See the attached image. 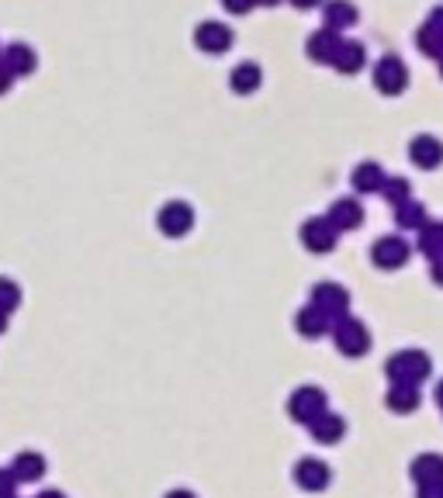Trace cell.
I'll return each mask as SVG.
<instances>
[{"label": "cell", "mask_w": 443, "mask_h": 498, "mask_svg": "<svg viewBox=\"0 0 443 498\" xmlns=\"http://www.w3.org/2000/svg\"><path fill=\"white\" fill-rule=\"evenodd\" d=\"M430 371H433V360L422 350H398L384 363V374L398 384H422L430 378Z\"/></svg>", "instance_id": "obj_1"}, {"label": "cell", "mask_w": 443, "mask_h": 498, "mask_svg": "<svg viewBox=\"0 0 443 498\" xmlns=\"http://www.w3.org/2000/svg\"><path fill=\"white\" fill-rule=\"evenodd\" d=\"M319 315H323L325 322H340L343 315H350V291L343 288V284H336V281H323V284H316L312 288V301H308Z\"/></svg>", "instance_id": "obj_2"}, {"label": "cell", "mask_w": 443, "mask_h": 498, "mask_svg": "<svg viewBox=\"0 0 443 498\" xmlns=\"http://www.w3.org/2000/svg\"><path fill=\"white\" fill-rule=\"evenodd\" d=\"M329 329H332V339H336L340 353H347V356H364V353L371 350V332H367V325L360 322V319L343 315L340 322H332Z\"/></svg>", "instance_id": "obj_3"}, {"label": "cell", "mask_w": 443, "mask_h": 498, "mask_svg": "<svg viewBox=\"0 0 443 498\" xmlns=\"http://www.w3.org/2000/svg\"><path fill=\"white\" fill-rule=\"evenodd\" d=\"M325 409H329V405H325L323 388H316V384H301L295 395L288 398V415H291L295 422H301V426H308L312 419H319Z\"/></svg>", "instance_id": "obj_4"}, {"label": "cell", "mask_w": 443, "mask_h": 498, "mask_svg": "<svg viewBox=\"0 0 443 498\" xmlns=\"http://www.w3.org/2000/svg\"><path fill=\"white\" fill-rule=\"evenodd\" d=\"M409 257H413V249H409V242L398 239V235H381V239L371 246V264L378 266V270H398V266L409 264Z\"/></svg>", "instance_id": "obj_5"}, {"label": "cell", "mask_w": 443, "mask_h": 498, "mask_svg": "<svg viewBox=\"0 0 443 498\" xmlns=\"http://www.w3.org/2000/svg\"><path fill=\"white\" fill-rule=\"evenodd\" d=\"M291 478H295V485L301 492H325L329 481H332V470H329V464L319 461V457H305V461H298L295 464Z\"/></svg>", "instance_id": "obj_6"}, {"label": "cell", "mask_w": 443, "mask_h": 498, "mask_svg": "<svg viewBox=\"0 0 443 498\" xmlns=\"http://www.w3.org/2000/svg\"><path fill=\"white\" fill-rule=\"evenodd\" d=\"M156 225H160V233L163 235L180 239V235L191 233L194 211H191V205H184V201H167V205L160 208V215H156Z\"/></svg>", "instance_id": "obj_7"}, {"label": "cell", "mask_w": 443, "mask_h": 498, "mask_svg": "<svg viewBox=\"0 0 443 498\" xmlns=\"http://www.w3.org/2000/svg\"><path fill=\"white\" fill-rule=\"evenodd\" d=\"M409 84V69H406V62L398 56H384L378 66H374V87L388 94V97H395V94H402Z\"/></svg>", "instance_id": "obj_8"}, {"label": "cell", "mask_w": 443, "mask_h": 498, "mask_svg": "<svg viewBox=\"0 0 443 498\" xmlns=\"http://www.w3.org/2000/svg\"><path fill=\"white\" fill-rule=\"evenodd\" d=\"M336 239H340V233L332 229L329 218H308V222L301 225V242H305V249H312V253H329V249H336Z\"/></svg>", "instance_id": "obj_9"}, {"label": "cell", "mask_w": 443, "mask_h": 498, "mask_svg": "<svg viewBox=\"0 0 443 498\" xmlns=\"http://www.w3.org/2000/svg\"><path fill=\"white\" fill-rule=\"evenodd\" d=\"M194 45H198L201 53L218 56V53L233 49V31L226 29L222 21H201V25L194 29Z\"/></svg>", "instance_id": "obj_10"}, {"label": "cell", "mask_w": 443, "mask_h": 498, "mask_svg": "<svg viewBox=\"0 0 443 498\" xmlns=\"http://www.w3.org/2000/svg\"><path fill=\"white\" fill-rule=\"evenodd\" d=\"M325 218L332 222L336 233H350V229H360V225H364V208H360V201H354V198H340V201L329 205Z\"/></svg>", "instance_id": "obj_11"}, {"label": "cell", "mask_w": 443, "mask_h": 498, "mask_svg": "<svg viewBox=\"0 0 443 498\" xmlns=\"http://www.w3.org/2000/svg\"><path fill=\"white\" fill-rule=\"evenodd\" d=\"M308 429H312V440L316 443L332 446V443H340L343 437H347V419H343L340 412L325 409L319 419H312V422H308Z\"/></svg>", "instance_id": "obj_12"}, {"label": "cell", "mask_w": 443, "mask_h": 498, "mask_svg": "<svg viewBox=\"0 0 443 498\" xmlns=\"http://www.w3.org/2000/svg\"><path fill=\"white\" fill-rule=\"evenodd\" d=\"M0 62H4V66H7V73L18 80V77H29V73H35L38 56H35V49L25 45V42H11V45L0 53Z\"/></svg>", "instance_id": "obj_13"}, {"label": "cell", "mask_w": 443, "mask_h": 498, "mask_svg": "<svg viewBox=\"0 0 443 498\" xmlns=\"http://www.w3.org/2000/svg\"><path fill=\"white\" fill-rule=\"evenodd\" d=\"M409 159L419 170H437L443 163V143L433 139V135H415L409 143Z\"/></svg>", "instance_id": "obj_14"}, {"label": "cell", "mask_w": 443, "mask_h": 498, "mask_svg": "<svg viewBox=\"0 0 443 498\" xmlns=\"http://www.w3.org/2000/svg\"><path fill=\"white\" fill-rule=\"evenodd\" d=\"M340 42H343V35H340V31H332V29L316 31V35L308 38V59H312V62H319V66H332V56H336Z\"/></svg>", "instance_id": "obj_15"}, {"label": "cell", "mask_w": 443, "mask_h": 498, "mask_svg": "<svg viewBox=\"0 0 443 498\" xmlns=\"http://www.w3.org/2000/svg\"><path fill=\"white\" fill-rule=\"evenodd\" d=\"M11 474L18 478V485H29V481H38L45 474V457L35 453V450H25L11 461Z\"/></svg>", "instance_id": "obj_16"}, {"label": "cell", "mask_w": 443, "mask_h": 498, "mask_svg": "<svg viewBox=\"0 0 443 498\" xmlns=\"http://www.w3.org/2000/svg\"><path fill=\"white\" fill-rule=\"evenodd\" d=\"M364 62H367V53H364V45L360 42H340V49H336V56H332V66L340 69V73H360L364 69Z\"/></svg>", "instance_id": "obj_17"}, {"label": "cell", "mask_w": 443, "mask_h": 498, "mask_svg": "<svg viewBox=\"0 0 443 498\" xmlns=\"http://www.w3.org/2000/svg\"><path fill=\"white\" fill-rule=\"evenodd\" d=\"M388 409L391 412H415L419 409V384H398L391 381L388 395H384Z\"/></svg>", "instance_id": "obj_18"}, {"label": "cell", "mask_w": 443, "mask_h": 498, "mask_svg": "<svg viewBox=\"0 0 443 498\" xmlns=\"http://www.w3.org/2000/svg\"><path fill=\"white\" fill-rule=\"evenodd\" d=\"M419 253H422L430 264L443 260V222H426V225L419 229Z\"/></svg>", "instance_id": "obj_19"}, {"label": "cell", "mask_w": 443, "mask_h": 498, "mask_svg": "<svg viewBox=\"0 0 443 498\" xmlns=\"http://www.w3.org/2000/svg\"><path fill=\"white\" fill-rule=\"evenodd\" d=\"M409 470H413L415 485H433V481H443V457L440 453H419Z\"/></svg>", "instance_id": "obj_20"}, {"label": "cell", "mask_w": 443, "mask_h": 498, "mask_svg": "<svg viewBox=\"0 0 443 498\" xmlns=\"http://www.w3.org/2000/svg\"><path fill=\"white\" fill-rule=\"evenodd\" d=\"M323 14H325V29H332V31L350 29V25L357 21V7L350 4V0H329Z\"/></svg>", "instance_id": "obj_21"}, {"label": "cell", "mask_w": 443, "mask_h": 498, "mask_svg": "<svg viewBox=\"0 0 443 498\" xmlns=\"http://www.w3.org/2000/svg\"><path fill=\"white\" fill-rule=\"evenodd\" d=\"M350 184H354L357 194H374V191H381L384 170L378 163H360L354 170V176H350Z\"/></svg>", "instance_id": "obj_22"}, {"label": "cell", "mask_w": 443, "mask_h": 498, "mask_svg": "<svg viewBox=\"0 0 443 498\" xmlns=\"http://www.w3.org/2000/svg\"><path fill=\"white\" fill-rule=\"evenodd\" d=\"M295 329H298V336H305V339H319V336L329 332V322H325L312 305H305V308L295 315Z\"/></svg>", "instance_id": "obj_23"}, {"label": "cell", "mask_w": 443, "mask_h": 498, "mask_svg": "<svg viewBox=\"0 0 443 498\" xmlns=\"http://www.w3.org/2000/svg\"><path fill=\"white\" fill-rule=\"evenodd\" d=\"M260 80H264V73H260L257 62H239L236 69H233V77H229V87L236 90V94H253V90L260 87Z\"/></svg>", "instance_id": "obj_24"}, {"label": "cell", "mask_w": 443, "mask_h": 498, "mask_svg": "<svg viewBox=\"0 0 443 498\" xmlns=\"http://www.w3.org/2000/svg\"><path fill=\"white\" fill-rule=\"evenodd\" d=\"M395 222H398V229H406V233H419L430 218H426V208L419 205V201H406V205L395 208Z\"/></svg>", "instance_id": "obj_25"}, {"label": "cell", "mask_w": 443, "mask_h": 498, "mask_svg": "<svg viewBox=\"0 0 443 498\" xmlns=\"http://www.w3.org/2000/svg\"><path fill=\"white\" fill-rule=\"evenodd\" d=\"M409 180L406 176H384V184H381V198L388 201V205H406L409 201Z\"/></svg>", "instance_id": "obj_26"}, {"label": "cell", "mask_w": 443, "mask_h": 498, "mask_svg": "<svg viewBox=\"0 0 443 498\" xmlns=\"http://www.w3.org/2000/svg\"><path fill=\"white\" fill-rule=\"evenodd\" d=\"M415 45L426 53V56H440L443 53V31H437L433 25H422L415 31Z\"/></svg>", "instance_id": "obj_27"}, {"label": "cell", "mask_w": 443, "mask_h": 498, "mask_svg": "<svg viewBox=\"0 0 443 498\" xmlns=\"http://www.w3.org/2000/svg\"><path fill=\"white\" fill-rule=\"evenodd\" d=\"M18 305H21V291H18V284H14V281H7V277H0V312H4V315H11Z\"/></svg>", "instance_id": "obj_28"}, {"label": "cell", "mask_w": 443, "mask_h": 498, "mask_svg": "<svg viewBox=\"0 0 443 498\" xmlns=\"http://www.w3.org/2000/svg\"><path fill=\"white\" fill-rule=\"evenodd\" d=\"M18 495V478L11 474V468H0V498Z\"/></svg>", "instance_id": "obj_29"}, {"label": "cell", "mask_w": 443, "mask_h": 498, "mask_svg": "<svg viewBox=\"0 0 443 498\" xmlns=\"http://www.w3.org/2000/svg\"><path fill=\"white\" fill-rule=\"evenodd\" d=\"M415 498H443V481H433V485H419V495Z\"/></svg>", "instance_id": "obj_30"}, {"label": "cell", "mask_w": 443, "mask_h": 498, "mask_svg": "<svg viewBox=\"0 0 443 498\" xmlns=\"http://www.w3.org/2000/svg\"><path fill=\"white\" fill-rule=\"evenodd\" d=\"M222 4H226V11H233V14H246L257 0H222Z\"/></svg>", "instance_id": "obj_31"}, {"label": "cell", "mask_w": 443, "mask_h": 498, "mask_svg": "<svg viewBox=\"0 0 443 498\" xmlns=\"http://www.w3.org/2000/svg\"><path fill=\"white\" fill-rule=\"evenodd\" d=\"M11 84H14V77H11V73H7V66L0 62V94H7V90H11Z\"/></svg>", "instance_id": "obj_32"}, {"label": "cell", "mask_w": 443, "mask_h": 498, "mask_svg": "<svg viewBox=\"0 0 443 498\" xmlns=\"http://www.w3.org/2000/svg\"><path fill=\"white\" fill-rule=\"evenodd\" d=\"M430 277H433V284H440L443 288V260L440 264H430Z\"/></svg>", "instance_id": "obj_33"}, {"label": "cell", "mask_w": 443, "mask_h": 498, "mask_svg": "<svg viewBox=\"0 0 443 498\" xmlns=\"http://www.w3.org/2000/svg\"><path fill=\"white\" fill-rule=\"evenodd\" d=\"M426 25H433L437 31H443V7H437V11L430 14V21H426Z\"/></svg>", "instance_id": "obj_34"}, {"label": "cell", "mask_w": 443, "mask_h": 498, "mask_svg": "<svg viewBox=\"0 0 443 498\" xmlns=\"http://www.w3.org/2000/svg\"><path fill=\"white\" fill-rule=\"evenodd\" d=\"M167 498H198V495L187 492V488H174V492H167Z\"/></svg>", "instance_id": "obj_35"}, {"label": "cell", "mask_w": 443, "mask_h": 498, "mask_svg": "<svg viewBox=\"0 0 443 498\" xmlns=\"http://www.w3.org/2000/svg\"><path fill=\"white\" fill-rule=\"evenodd\" d=\"M35 498H66L62 492H56V488H49V492H42V495H35Z\"/></svg>", "instance_id": "obj_36"}, {"label": "cell", "mask_w": 443, "mask_h": 498, "mask_svg": "<svg viewBox=\"0 0 443 498\" xmlns=\"http://www.w3.org/2000/svg\"><path fill=\"white\" fill-rule=\"evenodd\" d=\"M291 4H295V7H316L319 0H291Z\"/></svg>", "instance_id": "obj_37"}, {"label": "cell", "mask_w": 443, "mask_h": 498, "mask_svg": "<svg viewBox=\"0 0 443 498\" xmlns=\"http://www.w3.org/2000/svg\"><path fill=\"white\" fill-rule=\"evenodd\" d=\"M437 405H440V409H443V381L437 384Z\"/></svg>", "instance_id": "obj_38"}, {"label": "cell", "mask_w": 443, "mask_h": 498, "mask_svg": "<svg viewBox=\"0 0 443 498\" xmlns=\"http://www.w3.org/2000/svg\"><path fill=\"white\" fill-rule=\"evenodd\" d=\"M4 329H7V315H4V312H0V332H4Z\"/></svg>", "instance_id": "obj_39"}, {"label": "cell", "mask_w": 443, "mask_h": 498, "mask_svg": "<svg viewBox=\"0 0 443 498\" xmlns=\"http://www.w3.org/2000/svg\"><path fill=\"white\" fill-rule=\"evenodd\" d=\"M257 4H267V7H274V4H281V0H257Z\"/></svg>", "instance_id": "obj_40"}, {"label": "cell", "mask_w": 443, "mask_h": 498, "mask_svg": "<svg viewBox=\"0 0 443 498\" xmlns=\"http://www.w3.org/2000/svg\"><path fill=\"white\" fill-rule=\"evenodd\" d=\"M437 59H440V77H443V53H440V56H437Z\"/></svg>", "instance_id": "obj_41"}, {"label": "cell", "mask_w": 443, "mask_h": 498, "mask_svg": "<svg viewBox=\"0 0 443 498\" xmlns=\"http://www.w3.org/2000/svg\"><path fill=\"white\" fill-rule=\"evenodd\" d=\"M14 498H18V495H14Z\"/></svg>", "instance_id": "obj_42"}]
</instances>
